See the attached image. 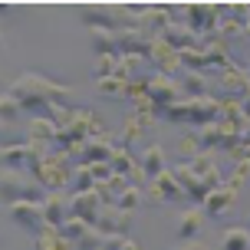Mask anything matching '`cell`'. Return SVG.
Wrapping results in <instances>:
<instances>
[{
    "instance_id": "obj_1",
    "label": "cell",
    "mask_w": 250,
    "mask_h": 250,
    "mask_svg": "<svg viewBox=\"0 0 250 250\" xmlns=\"http://www.w3.org/2000/svg\"><path fill=\"white\" fill-rule=\"evenodd\" d=\"M7 92L20 102L23 112H37V119H53L56 122L62 115V109H69V89L53 83L50 76H43V73L17 76V83Z\"/></svg>"
},
{
    "instance_id": "obj_2",
    "label": "cell",
    "mask_w": 250,
    "mask_h": 250,
    "mask_svg": "<svg viewBox=\"0 0 250 250\" xmlns=\"http://www.w3.org/2000/svg\"><path fill=\"white\" fill-rule=\"evenodd\" d=\"M96 135H105V128L99 125V119H96V112L92 109H62V115L56 119V142H53V148L56 155H73L79 145H86L89 138Z\"/></svg>"
},
{
    "instance_id": "obj_3",
    "label": "cell",
    "mask_w": 250,
    "mask_h": 250,
    "mask_svg": "<svg viewBox=\"0 0 250 250\" xmlns=\"http://www.w3.org/2000/svg\"><path fill=\"white\" fill-rule=\"evenodd\" d=\"M145 7H122V3H86L79 7V20L89 30H109V33H122V30H135L138 13Z\"/></svg>"
},
{
    "instance_id": "obj_4",
    "label": "cell",
    "mask_w": 250,
    "mask_h": 250,
    "mask_svg": "<svg viewBox=\"0 0 250 250\" xmlns=\"http://www.w3.org/2000/svg\"><path fill=\"white\" fill-rule=\"evenodd\" d=\"M165 122H185L191 128H208L221 119V99L217 96H204V99H185L178 105H168L162 112H155Z\"/></svg>"
},
{
    "instance_id": "obj_5",
    "label": "cell",
    "mask_w": 250,
    "mask_h": 250,
    "mask_svg": "<svg viewBox=\"0 0 250 250\" xmlns=\"http://www.w3.org/2000/svg\"><path fill=\"white\" fill-rule=\"evenodd\" d=\"M0 198L3 204L10 208V204H43V201L50 198V191L37 181V175H23V171H3L0 175Z\"/></svg>"
},
{
    "instance_id": "obj_6",
    "label": "cell",
    "mask_w": 250,
    "mask_h": 250,
    "mask_svg": "<svg viewBox=\"0 0 250 250\" xmlns=\"http://www.w3.org/2000/svg\"><path fill=\"white\" fill-rule=\"evenodd\" d=\"M50 151L33 145V142H3L0 148V162H3V171H23V175H37L43 158Z\"/></svg>"
},
{
    "instance_id": "obj_7",
    "label": "cell",
    "mask_w": 250,
    "mask_h": 250,
    "mask_svg": "<svg viewBox=\"0 0 250 250\" xmlns=\"http://www.w3.org/2000/svg\"><path fill=\"white\" fill-rule=\"evenodd\" d=\"M178 23H185L201 40L214 37L221 30V3H188L178 10Z\"/></svg>"
},
{
    "instance_id": "obj_8",
    "label": "cell",
    "mask_w": 250,
    "mask_h": 250,
    "mask_svg": "<svg viewBox=\"0 0 250 250\" xmlns=\"http://www.w3.org/2000/svg\"><path fill=\"white\" fill-rule=\"evenodd\" d=\"M73 168L76 165L66 158V155H56V151H50L46 158H43V165H40L37 171V181L46 191H69V178H73Z\"/></svg>"
},
{
    "instance_id": "obj_9",
    "label": "cell",
    "mask_w": 250,
    "mask_h": 250,
    "mask_svg": "<svg viewBox=\"0 0 250 250\" xmlns=\"http://www.w3.org/2000/svg\"><path fill=\"white\" fill-rule=\"evenodd\" d=\"M145 99L155 105V112H162V109H168V105L185 102V96H181V86H178L175 76L151 73L148 76V92H145ZM155 119H158V115H155Z\"/></svg>"
},
{
    "instance_id": "obj_10",
    "label": "cell",
    "mask_w": 250,
    "mask_h": 250,
    "mask_svg": "<svg viewBox=\"0 0 250 250\" xmlns=\"http://www.w3.org/2000/svg\"><path fill=\"white\" fill-rule=\"evenodd\" d=\"M115 148H119V135H96V138H89L86 145H79V148L69 155V162H73V165L112 162V158H115Z\"/></svg>"
},
{
    "instance_id": "obj_11",
    "label": "cell",
    "mask_w": 250,
    "mask_h": 250,
    "mask_svg": "<svg viewBox=\"0 0 250 250\" xmlns=\"http://www.w3.org/2000/svg\"><path fill=\"white\" fill-rule=\"evenodd\" d=\"M60 230L66 234V240L73 244V250H102V244H105V234H102L99 227L86 224V221H79V217H69Z\"/></svg>"
},
{
    "instance_id": "obj_12",
    "label": "cell",
    "mask_w": 250,
    "mask_h": 250,
    "mask_svg": "<svg viewBox=\"0 0 250 250\" xmlns=\"http://www.w3.org/2000/svg\"><path fill=\"white\" fill-rule=\"evenodd\" d=\"M7 214H10V221L20 227V230L33 234V237H40V234L50 227L46 224V214H43V204H30V201H23V204H10Z\"/></svg>"
},
{
    "instance_id": "obj_13",
    "label": "cell",
    "mask_w": 250,
    "mask_h": 250,
    "mask_svg": "<svg viewBox=\"0 0 250 250\" xmlns=\"http://www.w3.org/2000/svg\"><path fill=\"white\" fill-rule=\"evenodd\" d=\"M145 191H148L145 198L155 201V204H175V201H188L185 188L178 185V178H175V171H171V168H168V171H162L158 178H151Z\"/></svg>"
},
{
    "instance_id": "obj_14",
    "label": "cell",
    "mask_w": 250,
    "mask_h": 250,
    "mask_svg": "<svg viewBox=\"0 0 250 250\" xmlns=\"http://www.w3.org/2000/svg\"><path fill=\"white\" fill-rule=\"evenodd\" d=\"M217 86H221V102H240L244 96L250 92V79H247V69L240 66H230L227 73L217 76Z\"/></svg>"
},
{
    "instance_id": "obj_15",
    "label": "cell",
    "mask_w": 250,
    "mask_h": 250,
    "mask_svg": "<svg viewBox=\"0 0 250 250\" xmlns=\"http://www.w3.org/2000/svg\"><path fill=\"white\" fill-rule=\"evenodd\" d=\"M132 214L119 211V208H112V204H105L99 214V221H96V227H99L105 237H128V230H132Z\"/></svg>"
},
{
    "instance_id": "obj_16",
    "label": "cell",
    "mask_w": 250,
    "mask_h": 250,
    "mask_svg": "<svg viewBox=\"0 0 250 250\" xmlns=\"http://www.w3.org/2000/svg\"><path fill=\"white\" fill-rule=\"evenodd\" d=\"M102 198L99 191H89V194H69V217H79V221H86V224L96 227V221H99L102 214Z\"/></svg>"
},
{
    "instance_id": "obj_17",
    "label": "cell",
    "mask_w": 250,
    "mask_h": 250,
    "mask_svg": "<svg viewBox=\"0 0 250 250\" xmlns=\"http://www.w3.org/2000/svg\"><path fill=\"white\" fill-rule=\"evenodd\" d=\"M185 165L191 168V175L201 178V181L208 185V191H217V188L224 185V181H221V171H217V165H214V158H211V151H201L198 158H191V162H185Z\"/></svg>"
},
{
    "instance_id": "obj_18",
    "label": "cell",
    "mask_w": 250,
    "mask_h": 250,
    "mask_svg": "<svg viewBox=\"0 0 250 250\" xmlns=\"http://www.w3.org/2000/svg\"><path fill=\"white\" fill-rule=\"evenodd\" d=\"M204 221H208L204 208H188V211L181 214V221H178V240H185V244L198 240L201 230H204Z\"/></svg>"
},
{
    "instance_id": "obj_19",
    "label": "cell",
    "mask_w": 250,
    "mask_h": 250,
    "mask_svg": "<svg viewBox=\"0 0 250 250\" xmlns=\"http://www.w3.org/2000/svg\"><path fill=\"white\" fill-rule=\"evenodd\" d=\"M217 122L224 125L227 132L244 138V132H247V125H250V115L240 109V102H221V119Z\"/></svg>"
},
{
    "instance_id": "obj_20",
    "label": "cell",
    "mask_w": 250,
    "mask_h": 250,
    "mask_svg": "<svg viewBox=\"0 0 250 250\" xmlns=\"http://www.w3.org/2000/svg\"><path fill=\"white\" fill-rule=\"evenodd\" d=\"M43 214H46V224L50 227H62L69 221V194L53 191L50 198L43 201Z\"/></svg>"
},
{
    "instance_id": "obj_21",
    "label": "cell",
    "mask_w": 250,
    "mask_h": 250,
    "mask_svg": "<svg viewBox=\"0 0 250 250\" xmlns=\"http://www.w3.org/2000/svg\"><path fill=\"white\" fill-rule=\"evenodd\" d=\"M26 142H33L40 148H53V142H56V122L53 119H30L26 125Z\"/></svg>"
},
{
    "instance_id": "obj_22",
    "label": "cell",
    "mask_w": 250,
    "mask_h": 250,
    "mask_svg": "<svg viewBox=\"0 0 250 250\" xmlns=\"http://www.w3.org/2000/svg\"><path fill=\"white\" fill-rule=\"evenodd\" d=\"M178 86H181L185 99H204V96H211V83H208V76H201V73L181 69L178 73Z\"/></svg>"
},
{
    "instance_id": "obj_23",
    "label": "cell",
    "mask_w": 250,
    "mask_h": 250,
    "mask_svg": "<svg viewBox=\"0 0 250 250\" xmlns=\"http://www.w3.org/2000/svg\"><path fill=\"white\" fill-rule=\"evenodd\" d=\"M234 201H237V191L230 185H221L217 191H211V198L204 201V214L208 217H221V214H227L234 208Z\"/></svg>"
},
{
    "instance_id": "obj_24",
    "label": "cell",
    "mask_w": 250,
    "mask_h": 250,
    "mask_svg": "<svg viewBox=\"0 0 250 250\" xmlns=\"http://www.w3.org/2000/svg\"><path fill=\"white\" fill-rule=\"evenodd\" d=\"M89 43H92V53L96 56H122V50H119V33L89 30Z\"/></svg>"
},
{
    "instance_id": "obj_25",
    "label": "cell",
    "mask_w": 250,
    "mask_h": 250,
    "mask_svg": "<svg viewBox=\"0 0 250 250\" xmlns=\"http://www.w3.org/2000/svg\"><path fill=\"white\" fill-rule=\"evenodd\" d=\"M138 162H142V171H145V178H158L162 171H168V165H165V151L162 145H148V148L138 155Z\"/></svg>"
},
{
    "instance_id": "obj_26",
    "label": "cell",
    "mask_w": 250,
    "mask_h": 250,
    "mask_svg": "<svg viewBox=\"0 0 250 250\" xmlns=\"http://www.w3.org/2000/svg\"><path fill=\"white\" fill-rule=\"evenodd\" d=\"M96 175H92V168L89 165H76L73 168V178H69V194H89V191H96Z\"/></svg>"
},
{
    "instance_id": "obj_27",
    "label": "cell",
    "mask_w": 250,
    "mask_h": 250,
    "mask_svg": "<svg viewBox=\"0 0 250 250\" xmlns=\"http://www.w3.org/2000/svg\"><path fill=\"white\" fill-rule=\"evenodd\" d=\"M217 250H250V227L240 224V227H227L221 234V247Z\"/></svg>"
},
{
    "instance_id": "obj_28",
    "label": "cell",
    "mask_w": 250,
    "mask_h": 250,
    "mask_svg": "<svg viewBox=\"0 0 250 250\" xmlns=\"http://www.w3.org/2000/svg\"><path fill=\"white\" fill-rule=\"evenodd\" d=\"M128 188H132V181H128V178H122V175H115L112 181H105V185H99L96 188V191H99V198H102V204H119V201H122V194L125 191H128Z\"/></svg>"
},
{
    "instance_id": "obj_29",
    "label": "cell",
    "mask_w": 250,
    "mask_h": 250,
    "mask_svg": "<svg viewBox=\"0 0 250 250\" xmlns=\"http://www.w3.org/2000/svg\"><path fill=\"white\" fill-rule=\"evenodd\" d=\"M33 250H73V244L66 240V234H62L60 227H46L37 237V247Z\"/></svg>"
},
{
    "instance_id": "obj_30",
    "label": "cell",
    "mask_w": 250,
    "mask_h": 250,
    "mask_svg": "<svg viewBox=\"0 0 250 250\" xmlns=\"http://www.w3.org/2000/svg\"><path fill=\"white\" fill-rule=\"evenodd\" d=\"M96 92H99L102 99H125V96H128V83L119 79V76H112V79L96 83Z\"/></svg>"
},
{
    "instance_id": "obj_31",
    "label": "cell",
    "mask_w": 250,
    "mask_h": 250,
    "mask_svg": "<svg viewBox=\"0 0 250 250\" xmlns=\"http://www.w3.org/2000/svg\"><path fill=\"white\" fill-rule=\"evenodd\" d=\"M119 66H122V56H96V66H92V76H96V83L119 76Z\"/></svg>"
},
{
    "instance_id": "obj_32",
    "label": "cell",
    "mask_w": 250,
    "mask_h": 250,
    "mask_svg": "<svg viewBox=\"0 0 250 250\" xmlns=\"http://www.w3.org/2000/svg\"><path fill=\"white\" fill-rule=\"evenodd\" d=\"M201 132L194 128V132H185L181 135V142H178V155H181V162H191V158H198L201 155Z\"/></svg>"
},
{
    "instance_id": "obj_33",
    "label": "cell",
    "mask_w": 250,
    "mask_h": 250,
    "mask_svg": "<svg viewBox=\"0 0 250 250\" xmlns=\"http://www.w3.org/2000/svg\"><path fill=\"white\" fill-rule=\"evenodd\" d=\"M20 112H23L20 102L13 99L10 92H3V99H0V119H3V125H13L17 119H20Z\"/></svg>"
},
{
    "instance_id": "obj_34",
    "label": "cell",
    "mask_w": 250,
    "mask_h": 250,
    "mask_svg": "<svg viewBox=\"0 0 250 250\" xmlns=\"http://www.w3.org/2000/svg\"><path fill=\"white\" fill-rule=\"evenodd\" d=\"M142 191H145V188H135V185H132V188L122 194V201H119L115 208H119V211H125V214H135V208L142 204V198H145Z\"/></svg>"
},
{
    "instance_id": "obj_35",
    "label": "cell",
    "mask_w": 250,
    "mask_h": 250,
    "mask_svg": "<svg viewBox=\"0 0 250 250\" xmlns=\"http://www.w3.org/2000/svg\"><path fill=\"white\" fill-rule=\"evenodd\" d=\"M102 250H142V244L132 237H105Z\"/></svg>"
},
{
    "instance_id": "obj_36",
    "label": "cell",
    "mask_w": 250,
    "mask_h": 250,
    "mask_svg": "<svg viewBox=\"0 0 250 250\" xmlns=\"http://www.w3.org/2000/svg\"><path fill=\"white\" fill-rule=\"evenodd\" d=\"M181 250H211V247H208V244H185Z\"/></svg>"
},
{
    "instance_id": "obj_37",
    "label": "cell",
    "mask_w": 250,
    "mask_h": 250,
    "mask_svg": "<svg viewBox=\"0 0 250 250\" xmlns=\"http://www.w3.org/2000/svg\"><path fill=\"white\" fill-rule=\"evenodd\" d=\"M240 109H244V112L250 115V92H247V96H244V99H240Z\"/></svg>"
},
{
    "instance_id": "obj_38",
    "label": "cell",
    "mask_w": 250,
    "mask_h": 250,
    "mask_svg": "<svg viewBox=\"0 0 250 250\" xmlns=\"http://www.w3.org/2000/svg\"><path fill=\"white\" fill-rule=\"evenodd\" d=\"M247 79H250V66H247Z\"/></svg>"
},
{
    "instance_id": "obj_39",
    "label": "cell",
    "mask_w": 250,
    "mask_h": 250,
    "mask_svg": "<svg viewBox=\"0 0 250 250\" xmlns=\"http://www.w3.org/2000/svg\"><path fill=\"white\" fill-rule=\"evenodd\" d=\"M247 40H250V26H247Z\"/></svg>"
}]
</instances>
